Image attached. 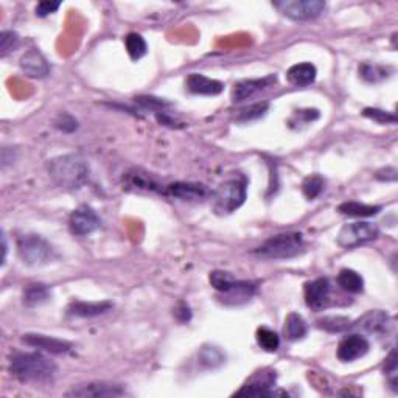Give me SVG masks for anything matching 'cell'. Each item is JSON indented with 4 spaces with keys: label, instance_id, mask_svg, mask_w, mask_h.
Here are the masks:
<instances>
[{
    "label": "cell",
    "instance_id": "obj_1",
    "mask_svg": "<svg viewBox=\"0 0 398 398\" xmlns=\"http://www.w3.org/2000/svg\"><path fill=\"white\" fill-rule=\"evenodd\" d=\"M47 173L59 188L75 192L89 181V163L79 155H64L47 162Z\"/></svg>",
    "mask_w": 398,
    "mask_h": 398
},
{
    "label": "cell",
    "instance_id": "obj_2",
    "mask_svg": "<svg viewBox=\"0 0 398 398\" xmlns=\"http://www.w3.org/2000/svg\"><path fill=\"white\" fill-rule=\"evenodd\" d=\"M10 372L21 383H48L58 367L42 353H17L11 358Z\"/></svg>",
    "mask_w": 398,
    "mask_h": 398
},
{
    "label": "cell",
    "instance_id": "obj_3",
    "mask_svg": "<svg viewBox=\"0 0 398 398\" xmlns=\"http://www.w3.org/2000/svg\"><path fill=\"white\" fill-rule=\"evenodd\" d=\"M304 250V238L297 232L290 234H280L271 237L261 246L257 248L254 252L268 260H285L292 259Z\"/></svg>",
    "mask_w": 398,
    "mask_h": 398
},
{
    "label": "cell",
    "instance_id": "obj_4",
    "mask_svg": "<svg viewBox=\"0 0 398 398\" xmlns=\"http://www.w3.org/2000/svg\"><path fill=\"white\" fill-rule=\"evenodd\" d=\"M248 196L246 181L243 177L223 182L213 195V203L218 213H232L244 204Z\"/></svg>",
    "mask_w": 398,
    "mask_h": 398
},
{
    "label": "cell",
    "instance_id": "obj_5",
    "mask_svg": "<svg viewBox=\"0 0 398 398\" xmlns=\"http://www.w3.org/2000/svg\"><path fill=\"white\" fill-rule=\"evenodd\" d=\"M17 252L23 263L30 266H41L48 261L52 255V248L44 238L34 234L22 235L17 240Z\"/></svg>",
    "mask_w": 398,
    "mask_h": 398
},
{
    "label": "cell",
    "instance_id": "obj_6",
    "mask_svg": "<svg viewBox=\"0 0 398 398\" xmlns=\"http://www.w3.org/2000/svg\"><path fill=\"white\" fill-rule=\"evenodd\" d=\"M272 5L283 16L299 22L316 19L326 10V2L322 0H281Z\"/></svg>",
    "mask_w": 398,
    "mask_h": 398
},
{
    "label": "cell",
    "instance_id": "obj_7",
    "mask_svg": "<svg viewBox=\"0 0 398 398\" xmlns=\"http://www.w3.org/2000/svg\"><path fill=\"white\" fill-rule=\"evenodd\" d=\"M378 237H379V229L375 224L366 223V221H357V223L346 224L344 228L341 229L338 235V244L341 248L352 249V248L359 246V244L377 240Z\"/></svg>",
    "mask_w": 398,
    "mask_h": 398
},
{
    "label": "cell",
    "instance_id": "obj_8",
    "mask_svg": "<svg viewBox=\"0 0 398 398\" xmlns=\"http://www.w3.org/2000/svg\"><path fill=\"white\" fill-rule=\"evenodd\" d=\"M277 375L272 370H263L255 373L243 388L237 392L238 397H275V395H286V392L274 390V384Z\"/></svg>",
    "mask_w": 398,
    "mask_h": 398
},
{
    "label": "cell",
    "instance_id": "obj_9",
    "mask_svg": "<svg viewBox=\"0 0 398 398\" xmlns=\"http://www.w3.org/2000/svg\"><path fill=\"white\" fill-rule=\"evenodd\" d=\"M126 390L121 384L108 383V381H94L81 384L67 392V397L77 398H112L125 395Z\"/></svg>",
    "mask_w": 398,
    "mask_h": 398
},
{
    "label": "cell",
    "instance_id": "obj_10",
    "mask_svg": "<svg viewBox=\"0 0 398 398\" xmlns=\"http://www.w3.org/2000/svg\"><path fill=\"white\" fill-rule=\"evenodd\" d=\"M305 304L308 308L315 311L326 310L330 305V294H332V285L327 277H319L305 283L304 288Z\"/></svg>",
    "mask_w": 398,
    "mask_h": 398
},
{
    "label": "cell",
    "instance_id": "obj_11",
    "mask_svg": "<svg viewBox=\"0 0 398 398\" xmlns=\"http://www.w3.org/2000/svg\"><path fill=\"white\" fill-rule=\"evenodd\" d=\"M101 226V219L98 218L94 209L88 206L78 207L72 212L69 218V229L73 235L86 237L94 234V232Z\"/></svg>",
    "mask_w": 398,
    "mask_h": 398
},
{
    "label": "cell",
    "instance_id": "obj_12",
    "mask_svg": "<svg viewBox=\"0 0 398 398\" xmlns=\"http://www.w3.org/2000/svg\"><path fill=\"white\" fill-rule=\"evenodd\" d=\"M123 183L126 190H132V192H151L162 195L165 192L162 183L151 173L142 168H132L126 171V175L123 176Z\"/></svg>",
    "mask_w": 398,
    "mask_h": 398
},
{
    "label": "cell",
    "instance_id": "obj_13",
    "mask_svg": "<svg viewBox=\"0 0 398 398\" xmlns=\"http://www.w3.org/2000/svg\"><path fill=\"white\" fill-rule=\"evenodd\" d=\"M163 195L186 203H199L207 198L209 190L204 183L198 182H175L165 187Z\"/></svg>",
    "mask_w": 398,
    "mask_h": 398
},
{
    "label": "cell",
    "instance_id": "obj_14",
    "mask_svg": "<svg viewBox=\"0 0 398 398\" xmlns=\"http://www.w3.org/2000/svg\"><path fill=\"white\" fill-rule=\"evenodd\" d=\"M369 341L363 335H350L342 339L338 346V358L342 363H352V361L363 358L369 352Z\"/></svg>",
    "mask_w": 398,
    "mask_h": 398
},
{
    "label": "cell",
    "instance_id": "obj_15",
    "mask_svg": "<svg viewBox=\"0 0 398 398\" xmlns=\"http://www.w3.org/2000/svg\"><path fill=\"white\" fill-rule=\"evenodd\" d=\"M275 81H277V78H275L274 75L259 78V79H241V81H238L235 84L234 90H232V100H234V103L248 100V98L259 94V92H261L263 89L275 84Z\"/></svg>",
    "mask_w": 398,
    "mask_h": 398
},
{
    "label": "cell",
    "instance_id": "obj_16",
    "mask_svg": "<svg viewBox=\"0 0 398 398\" xmlns=\"http://www.w3.org/2000/svg\"><path fill=\"white\" fill-rule=\"evenodd\" d=\"M22 341L26 342L27 346L39 348V350L48 352L52 355H63L67 353L72 348V344L69 341L53 338V336H46V335H23Z\"/></svg>",
    "mask_w": 398,
    "mask_h": 398
},
{
    "label": "cell",
    "instance_id": "obj_17",
    "mask_svg": "<svg viewBox=\"0 0 398 398\" xmlns=\"http://www.w3.org/2000/svg\"><path fill=\"white\" fill-rule=\"evenodd\" d=\"M21 69L28 78L41 79L50 73V64H48L44 54L33 48L21 58Z\"/></svg>",
    "mask_w": 398,
    "mask_h": 398
},
{
    "label": "cell",
    "instance_id": "obj_18",
    "mask_svg": "<svg viewBox=\"0 0 398 398\" xmlns=\"http://www.w3.org/2000/svg\"><path fill=\"white\" fill-rule=\"evenodd\" d=\"M389 324V316L381 310H372L369 313H366L363 317H359L357 322L350 324L352 330L363 333H381L386 330Z\"/></svg>",
    "mask_w": 398,
    "mask_h": 398
},
{
    "label": "cell",
    "instance_id": "obj_19",
    "mask_svg": "<svg viewBox=\"0 0 398 398\" xmlns=\"http://www.w3.org/2000/svg\"><path fill=\"white\" fill-rule=\"evenodd\" d=\"M257 286L252 281L246 280H235L228 291L221 292V302L226 305H241L249 302L254 297Z\"/></svg>",
    "mask_w": 398,
    "mask_h": 398
},
{
    "label": "cell",
    "instance_id": "obj_20",
    "mask_svg": "<svg viewBox=\"0 0 398 398\" xmlns=\"http://www.w3.org/2000/svg\"><path fill=\"white\" fill-rule=\"evenodd\" d=\"M187 88L196 95H218L224 89V84L218 79L207 78L203 73H192L187 78Z\"/></svg>",
    "mask_w": 398,
    "mask_h": 398
},
{
    "label": "cell",
    "instance_id": "obj_21",
    "mask_svg": "<svg viewBox=\"0 0 398 398\" xmlns=\"http://www.w3.org/2000/svg\"><path fill=\"white\" fill-rule=\"evenodd\" d=\"M317 75L316 67L311 63H299L290 67V70L286 72V78L292 86L296 88H305L315 83Z\"/></svg>",
    "mask_w": 398,
    "mask_h": 398
},
{
    "label": "cell",
    "instance_id": "obj_22",
    "mask_svg": "<svg viewBox=\"0 0 398 398\" xmlns=\"http://www.w3.org/2000/svg\"><path fill=\"white\" fill-rule=\"evenodd\" d=\"M112 308L111 302H72L67 308V313L75 317H95L108 313Z\"/></svg>",
    "mask_w": 398,
    "mask_h": 398
},
{
    "label": "cell",
    "instance_id": "obj_23",
    "mask_svg": "<svg viewBox=\"0 0 398 398\" xmlns=\"http://www.w3.org/2000/svg\"><path fill=\"white\" fill-rule=\"evenodd\" d=\"M52 297V291L50 288L44 283H32L28 285L26 290H23L22 294V299H23V304L27 305V307H38V305L46 304L48 299Z\"/></svg>",
    "mask_w": 398,
    "mask_h": 398
},
{
    "label": "cell",
    "instance_id": "obj_24",
    "mask_svg": "<svg viewBox=\"0 0 398 398\" xmlns=\"http://www.w3.org/2000/svg\"><path fill=\"white\" fill-rule=\"evenodd\" d=\"M283 332L288 341H301L307 336L308 326L301 315L290 313L285 319Z\"/></svg>",
    "mask_w": 398,
    "mask_h": 398
},
{
    "label": "cell",
    "instance_id": "obj_25",
    "mask_svg": "<svg viewBox=\"0 0 398 398\" xmlns=\"http://www.w3.org/2000/svg\"><path fill=\"white\" fill-rule=\"evenodd\" d=\"M379 210H381V207L379 206L361 204V203H355V201H350V203H342L338 207V212L342 213V215L353 217V218L375 217Z\"/></svg>",
    "mask_w": 398,
    "mask_h": 398
},
{
    "label": "cell",
    "instance_id": "obj_26",
    "mask_svg": "<svg viewBox=\"0 0 398 398\" xmlns=\"http://www.w3.org/2000/svg\"><path fill=\"white\" fill-rule=\"evenodd\" d=\"M338 285L342 290L352 294H359L364 290V280L353 269H342L338 275Z\"/></svg>",
    "mask_w": 398,
    "mask_h": 398
},
{
    "label": "cell",
    "instance_id": "obj_27",
    "mask_svg": "<svg viewBox=\"0 0 398 398\" xmlns=\"http://www.w3.org/2000/svg\"><path fill=\"white\" fill-rule=\"evenodd\" d=\"M198 361L206 369H217L226 363V355L218 347L204 346L198 353Z\"/></svg>",
    "mask_w": 398,
    "mask_h": 398
},
{
    "label": "cell",
    "instance_id": "obj_28",
    "mask_svg": "<svg viewBox=\"0 0 398 398\" xmlns=\"http://www.w3.org/2000/svg\"><path fill=\"white\" fill-rule=\"evenodd\" d=\"M125 46L128 54L132 61H139L140 58H143L146 52H148V47H146V42L142 36L137 33H130L125 38Z\"/></svg>",
    "mask_w": 398,
    "mask_h": 398
},
{
    "label": "cell",
    "instance_id": "obj_29",
    "mask_svg": "<svg viewBox=\"0 0 398 398\" xmlns=\"http://www.w3.org/2000/svg\"><path fill=\"white\" fill-rule=\"evenodd\" d=\"M255 338H257V342H259V346L266 352H275L280 347L279 335L272 332V330H269L268 327L257 328Z\"/></svg>",
    "mask_w": 398,
    "mask_h": 398
},
{
    "label": "cell",
    "instance_id": "obj_30",
    "mask_svg": "<svg viewBox=\"0 0 398 398\" xmlns=\"http://www.w3.org/2000/svg\"><path fill=\"white\" fill-rule=\"evenodd\" d=\"M352 321L344 316H327L317 321V327L327 330L330 333H342L350 328Z\"/></svg>",
    "mask_w": 398,
    "mask_h": 398
},
{
    "label": "cell",
    "instance_id": "obj_31",
    "mask_svg": "<svg viewBox=\"0 0 398 398\" xmlns=\"http://www.w3.org/2000/svg\"><path fill=\"white\" fill-rule=\"evenodd\" d=\"M390 69L383 66H372V64H363L359 66V75L367 83H379L383 79L389 78Z\"/></svg>",
    "mask_w": 398,
    "mask_h": 398
},
{
    "label": "cell",
    "instance_id": "obj_32",
    "mask_svg": "<svg viewBox=\"0 0 398 398\" xmlns=\"http://www.w3.org/2000/svg\"><path fill=\"white\" fill-rule=\"evenodd\" d=\"M324 186H326V182H324V179L319 175L308 176L302 183V192L305 195V198L310 201L317 198V196L322 193Z\"/></svg>",
    "mask_w": 398,
    "mask_h": 398
},
{
    "label": "cell",
    "instance_id": "obj_33",
    "mask_svg": "<svg viewBox=\"0 0 398 398\" xmlns=\"http://www.w3.org/2000/svg\"><path fill=\"white\" fill-rule=\"evenodd\" d=\"M209 280H210V285L215 288L219 294H221L224 291H228L229 288L234 285V281L237 279L228 271H213L210 272Z\"/></svg>",
    "mask_w": 398,
    "mask_h": 398
},
{
    "label": "cell",
    "instance_id": "obj_34",
    "mask_svg": "<svg viewBox=\"0 0 398 398\" xmlns=\"http://www.w3.org/2000/svg\"><path fill=\"white\" fill-rule=\"evenodd\" d=\"M21 44V38L16 32H3L0 34V57L5 58L8 53L14 52Z\"/></svg>",
    "mask_w": 398,
    "mask_h": 398
},
{
    "label": "cell",
    "instance_id": "obj_35",
    "mask_svg": "<svg viewBox=\"0 0 398 398\" xmlns=\"http://www.w3.org/2000/svg\"><path fill=\"white\" fill-rule=\"evenodd\" d=\"M268 109H269V103H257V105L241 109L237 119L240 121H250V120L260 119L261 115L266 114Z\"/></svg>",
    "mask_w": 398,
    "mask_h": 398
},
{
    "label": "cell",
    "instance_id": "obj_36",
    "mask_svg": "<svg viewBox=\"0 0 398 398\" xmlns=\"http://www.w3.org/2000/svg\"><path fill=\"white\" fill-rule=\"evenodd\" d=\"M363 115L367 119H370L377 123L388 125V123H397V117L394 114L381 111V109H373V108H366L363 111Z\"/></svg>",
    "mask_w": 398,
    "mask_h": 398
},
{
    "label": "cell",
    "instance_id": "obj_37",
    "mask_svg": "<svg viewBox=\"0 0 398 398\" xmlns=\"http://www.w3.org/2000/svg\"><path fill=\"white\" fill-rule=\"evenodd\" d=\"M53 123L57 130L63 132H73V131H77V128H78V121L67 112L58 114V117L54 119Z\"/></svg>",
    "mask_w": 398,
    "mask_h": 398
},
{
    "label": "cell",
    "instance_id": "obj_38",
    "mask_svg": "<svg viewBox=\"0 0 398 398\" xmlns=\"http://www.w3.org/2000/svg\"><path fill=\"white\" fill-rule=\"evenodd\" d=\"M136 101L140 106H143L146 109H151V111H161L165 106H168L167 103L161 98H155V97H139L136 98Z\"/></svg>",
    "mask_w": 398,
    "mask_h": 398
},
{
    "label": "cell",
    "instance_id": "obj_39",
    "mask_svg": "<svg viewBox=\"0 0 398 398\" xmlns=\"http://www.w3.org/2000/svg\"><path fill=\"white\" fill-rule=\"evenodd\" d=\"M384 372H386V375L392 377L390 384H392V388L395 389V377H397V353H395V350H392L389 355V358L386 359Z\"/></svg>",
    "mask_w": 398,
    "mask_h": 398
},
{
    "label": "cell",
    "instance_id": "obj_40",
    "mask_svg": "<svg viewBox=\"0 0 398 398\" xmlns=\"http://www.w3.org/2000/svg\"><path fill=\"white\" fill-rule=\"evenodd\" d=\"M61 7L59 2H39L38 7H36V16L39 17H46L48 14H52Z\"/></svg>",
    "mask_w": 398,
    "mask_h": 398
},
{
    "label": "cell",
    "instance_id": "obj_41",
    "mask_svg": "<svg viewBox=\"0 0 398 398\" xmlns=\"http://www.w3.org/2000/svg\"><path fill=\"white\" fill-rule=\"evenodd\" d=\"M175 316L179 322H188L190 319H192V311H190L187 304L181 302V304H177V307L175 308Z\"/></svg>",
    "mask_w": 398,
    "mask_h": 398
},
{
    "label": "cell",
    "instance_id": "obj_42",
    "mask_svg": "<svg viewBox=\"0 0 398 398\" xmlns=\"http://www.w3.org/2000/svg\"><path fill=\"white\" fill-rule=\"evenodd\" d=\"M377 179L379 181H395L397 179V170L395 168H386L377 173Z\"/></svg>",
    "mask_w": 398,
    "mask_h": 398
},
{
    "label": "cell",
    "instance_id": "obj_43",
    "mask_svg": "<svg viewBox=\"0 0 398 398\" xmlns=\"http://www.w3.org/2000/svg\"><path fill=\"white\" fill-rule=\"evenodd\" d=\"M2 243H3V259H2V265L5 263V259H7V250H8V246H7V237H5V234H2Z\"/></svg>",
    "mask_w": 398,
    "mask_h": 398
}]
</instances>
